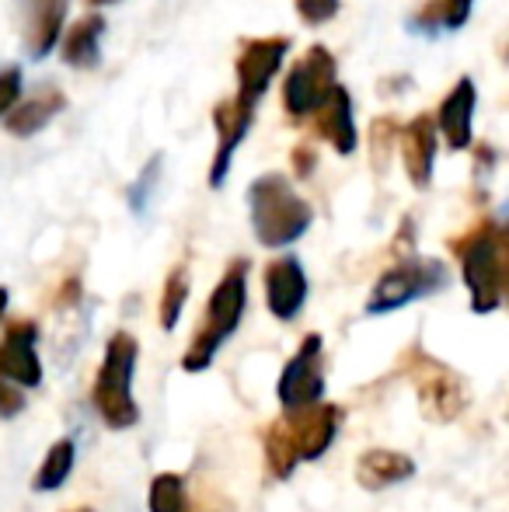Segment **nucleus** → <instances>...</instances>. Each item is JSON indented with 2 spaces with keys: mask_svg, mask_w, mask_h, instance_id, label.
<instances>
[{
  "mask_svg": "<svg viewBox=\"0 0 509 512\" xmlns=\"http://www.w3.org/2000/svg\"><path fill=\"white\" fill-rule=\"evenodd\" d=\"M346 411L339 405H311L300 411H283L276 422H269L265 429V464H269L272 478L286 481L300 464L307 460H321L332 450L335 436L342 429Z\"/></svg>",
  "mask_w": 509,
  "mask_h": 512,
  "instance_id": "nucleus-1",
  "label": "nucleus"
},
{
  "mask_svg": "<svg viewBox=\"0 0 509 512\" xmlns=\"http://www.w3.org/2000/svg\"><path fill=\"white\" fill-rule=\"evenodd\" d=\"M461 258V276L475 314H492L506 300V230L496 220H478L468 234L450 241Z\"/></svg>",
  "mask_w": 509,
  "mask_h": 512,
  "instance_id": "nucleus-2",
  "label": "nucleus"
},
{
  "mask_svg": "<svg viewBox=\"0 0 509 512\" xmlns=\"http://www.w3.org/2000/svg\"><path fill=\"white\" fill-rule=\"evenodd\" d=\"M248 213H252L255 241L262 248H286L300 241L314 223L311 203L279 171H269L248 185Z\"/></svg>",
  "mask_w": 509,
  "mask_h": 512,
  "instance_id": "nucleus-3",
  "label": "nucleus"
},
{
  "mask_svg": "<svg viewBox=\"0 0 509 512\" xmlns=\"http://www.w3.org/2000/svg\"><path fill=\"white\" fill-rule=\"evenodd\" d=\"M245 307H248V262L238 258V262L227 265L220 283L213 286L210 304H206V317L199 321L196 335H192L189 349H185V356H182L185 373L210 370L220 345L238 331L241 317H245Z\"/></svg>",
  "mask_w": 509,
  "mask_h": 512,
  "instance_id": "nucleus-4",
  "label": "nucleus"
},
{
  "mask_svg": "<svg viewBox=\"0 0 509 512\" xmlns=\"http://www.w3.org/2000/svg\"><path fill=\"white\" fill-rule=\"evenodd\" d=\"M136 356H140V345L129 331H116L105 345L102 370L91 387V405L109 429H133L140 422V405L133 398Z\"/></svg>",
  "mask_w": 509,
  "mask_h": 512,
  "instance_id": "nucleus-5",
  "label": "nucleus"
},
{
  "mask_svg": "<svg viewBox=\"0 0 509 512\" xmlns=\"http://www.w3.org/2000/svg\"><path fill=\"white\" fill-rule=\"evenodd\" d=\"M401 370L412 380L415 394H419V408L429 422L447 425L464 415V408H468V384L450 366H443L440 359L422 352L419 345H412L401 356Z\"/></svg>",
  "mask_w": 509,
  "mask_h": 512,
  "instance_id": "nucleus-6",
  "label": "nucleus"
},
{
  "mask_svg": "<svg viewBox=\"0 0 509 512\" xmlns=\"http://www.w3.org/2000/svg\"><path fill=\"white\" fill-rule=\"evenodd\" d=\"M450 272L440 258H419V255H408L401 258L398 265L384 272L377 279V286L370 290V300H367V314L370 317H381V314H391L398 307H408L422 297H433L447 286Z\"/></svg>",
  "mask_w": 509,
  "mask_h": 512,
  "instance_id": "nucleus-7",
  "label": "nucleus"
},
{
  "mask_svg": "<svg viewBox=\"0 0 509 512\" xmlns=\"http://www.w3.org/2000/svg\"><path fill=\"white\" fill-rule=\"evenodd\" d=\"M335 84H339V63H335V56L325 46L307 49L283 77V112L293 122L311 119Z\"/></svg>",
  "mask_w": 509,
  "mask_h": 512,
  "instance_id": "nucleus-8",
  "label": "nucleus"
},
{
  "mask_svg": "<svg viewBox=\"0 0 509 512\" xmlns=\"http://www.w3.org/2000/svg\"><path fill=\"white\" fill-rule=\"evenodd\" d=\"M321 342L325 338L318 331L304 335L300 349L286 359L283 373H279L276 398L283 411H300L325 401V370H321Z\"/></svg>",
  "mask_w": 509,
  "mask_h": 512,
  "instance_id": "nucleus-9",
  "label": "nucleus"
},
{
  "mask_svg": "<svg viewBox=\"0 0 509 512\" xmlns=\"http://www.w3.org/2000/svg\"><path fill=\"white\" fill-rule=\"evenodd\" d=\"M286 53H290V39L286 35H262V39H241V53L234 63L238 74V95L234 102L245 108H258L262 95L269 91L272 77L279 74Z\"/></svg>",
  "mask_w": 509,
  "mask_h": 512,
  "instance_id": "nucleus-10",
  "label": "nucleus"
},
{
  "mask_svg": "<svg viewBox=\"0 0 509 512\" xmlns=\"http://www.w3.org/2000/svg\"><path fill=\"white\" fill-rule=\"evenodd\" d=\"M35 349H39V324L28 317L7 321L0 338V380L18 391H35L42 384V363Z\"/></svg>",
  "mask_w": 509,
  "mask_h": 512,
  "instance_id": "nucleus-11",
  "label": "nucleus"
},
{
  "mask_svg": "<svg viewBox=\"0 0 509 512\" xmlns=\"http://www.w3.org/2000/svg\"><path fill=\"white\" fill-rule=\"evenodd\" d=\"M307 293H311V283H307L300 258L286 255L265 265V304L276 321H297L307 304Z\"/></svg>",
  "mask_w": 509,
  "mask_h": 512,
  "instance_id": "nucleus-12",
  "label": "nucleus"
},
{
  "mask_svg": "<svg viewBox=\"0 0 509 512\" xmlns=\"http://www.w3.org/2000/svg\"><path fill=\"white\" fill-rule=\"evenodd\" d=\"M398 143H401V164H405V175L415 189H429L433 182V164H436V122L429 112H419L415 119H408L398 129Z\"/></svg>",
  "mask_w": 509,
  "mask_h": 512,
  "instance_id": "nucleus-13",
  "label": "nucleus"
},
{
  "mask_svg": "<svg viewBox=\"0 0 509 512\" xmlns=\"http://www.w3.org/2000/svg\"><path fill=\"white\" fill-rule=\"evenodd\" d=\"M252 122H255V108H245L241 102H234V98H224V102L213 108V126H217V154H213V168H210L213 189H220L227 182L234 150L241 147Z\"/></svg>",
  "mask_w": 509,
  "mask_h": 512,
  "instance_id": "nucleus-14",
  "label": "nucleus"
},
{
  "mask_svg": "<svg viewBox=\"0 0 509 512\" xmlns=\"http://www.w3.org/2000/svg\"><path fill=\"white\" fill-rule=\"evenodd\" d=\"M307 122H311L314 136H321V140L342 157L353 154L356 143H360V136H356V119H353V98H349V91L342 88V84H335V88L328 91V98L318 105V112Z\"/></svg>",
  "mask_w": 509,
  "mask_h": 512,
  "instance_id": "nucleus-15",
  "label": "nucleus"
},
{
  "mask_svg": "<svg viewBox=\"0 0 509 512\" xmlns=\"http://www.w3.org/2000/svg\"><path fill=\"white\" fill-rule=\"evenodd\" d=\"M475 105H478V91L471 77L450 88V95L443 98L440 115H436V133H443L450 150H468L471 147V122H475Z\"/></svg>",
  "mask_w": 509,
  "mask_h": 512,
  "instance_id": "nucleus-16",
  "label": "nucleus"
},
{
  "mask_svg": "<svg viewBox=\"0 0 509 512\" xmlns=\"http://www.w3.org/2000/svg\"><path fill=\"white\" fill-rule=\"evenodd\" d=\"M63 108H67V95H63L60 88H42V91H35L32 98H25V102L18 98L11 112L4 115V126L11 136H35V133H42Z\"/></svg>",
  "mask_w": 509,
  "mask_h": 512,
  "instance_id": "nucleus-17",
  "label": "nucleus"
},
{
  "mask_svg": "<svg viewBox=\"0 0 509 512\" xmlns=\"http://www.w3.org/2000/svg\"><path fill=\"white\" fill-rule=\"evenodd\" d=\"M408 478H415V460L401 450H367L356 460V481L370 492L401 485Z\"/></svg>",
  "mask_w": 509,
  "mask_h": 512,
  "instance_id": "nucleus-18",
  "label": "nucleus"
},
{
  "mask_svg": "<svg viewBox=\"0 0 509 512\" xmlns=\"http://www.w3.org/2000/svg\"><path fill=\"white\" fill-rule=\"evenodd\" d=\"M102 35H105L102 14H88V18L74 21L60 42L63 63L74 70H95L102 63Z\"/></svg>",
  "mask_w": 509,
  "mask_h": 512,
  "instance_id": "nucleus-19",
  "label": "nucleus"
},
{
  "mask_svg": "<svg viewBox=\"0 0 509 512\" xmlns=\"http://www.w3.org/2000/svg\"><path fill=\"white\" fill-rule=\"evenodd\" d=\"M63 18H67V0H32L25 25V49L32 60L49 56L63 35Z\"/></svg>",
  "mask_w": 509,
  "mask_h": 512,
  "instance_id": "nucleus-20",
  "label": "nucleus"
},
{
  "mask_svg": "<svg viewBox=\"0 0 509 512\" xmlns=\"http://www.w3.org/2000/svg\"><path fill=\"white\" fill-rule=\"evenodd\" d=\"M471 7H475V0H422V7L408 21L415 32H433V28L457 32L471 18Z\"/></svg>",
  "mask_w": 509,
  "mask_h": 512,
  "instance_id": "nucleus-21",
  "label": "nucleus"
},
{
  "mask_svg": "<svg viewBox=\"0 0 509 512\" xmlns=\"http://www.w3.org/2000/svg\"><path fill=\"white\" fill-rule=\"evenodd\" d=\"M74 460H77L74 439H70V436L56 439V443L46 450V460H42V467L35 471L32 488H35V492H56V488H60L63 481L70 478V471H74Z\"/></svg>",
  "mask_w": 509,
  "mask_h": 512,
  "instance_id": "nucleus-22",
  "label": "nucleus"
},
{
  "mask_svg": "<svg viewBox=\"0 0 509 512\" xmlns=\"http://www.w3.org/2000/svg\"><path fill=\"white\" fill-rule=\"evenodd\" d=\"M185 300H189V265H175V269L168 272V279H164L161 307H157L164 331H175L178 317H182V310H185Z\"/></svg>",
  "mask_w": 509,
  "mask_h": 512,
  "instance_id": "nucleus-23",
  "label": "nucleus"
},
{
  "mask_svg": "<svg viewBox=\"0 0 509 512\" xmlns=\"http://www.w3.org/2000/svg\"><path fill=\"white\" fill-rule=\"evenodd\" d=\"M150 512H189V492H185V478L182 474H157L150 481Z\"/></svg>",
  "mask_w": 509,
  "mask_h": 512,
  "instance_id": "nucleus-24",
  "label": "nucleus"
},
{
  "mask_svg": "<svg viewBox=\"0 0 509 512\" xmlns=\"http://www.w3.org/2000/svg\"><path fill=\"white\" fill-rule=\"evenodd\" d=\"M398 129V119H391V115H381V119L370 122V157H374L377 171H384L391 147H398Z\"/></svg>",
  "mask_w": 509,
  "mask_h": 512,
  "instance_id": "nucleus-25",
  "label": "nucleus"
},
{
  "mask_svg": "<svg viewBox=\"0 0 509 512\" xmlns=\"http://www.w3.org/2000/svg\"><path fill=\"white\" fill-rule=\"evenodd\" d=\"M342 0H297V14L307 25H328L339 14Z\"/></svg>",
  "mask_w": 509,
  "mask_h": 512,
  "instance_id": "nucleus-26",
  "label": "nucleus"
},
{
  "mask_svg": "<svg viewBox=\"0 0 509 512\" xmlns=\"http://www.w3.org/2000/svg\"><path fill=\"white\" fill-rule=\"evenodd\" d=\"M21 98V67H4L0 70V119L14 108Z\"/></svg>",
  "mask_w": 509,
  "mask_h": 512,
  "instance_id": "nucleus-27",
  "label": "nucleus"
},
{
  "mask_svg": "<svg viewBox=\"0 0 509 512\" xmlns=\"http://www.w3.org/2000/svg\"><path fill=\"white\" fill-rule=\"evenodd\" d=\"M290 157H293V175L297 178H311L314 168H318V154H314L311 143H297Z\"/></svg>",
  "mask_w": 509,
  "mask_h": 512,
  "instance_id": "nucleus-28",
  "label": "nucleus"
},
{
  "mask_svg": "<svg viewBox=\"0 0 509 512\" xmlns=\"http://www.w3.org/2000/svg\"><path fill=\"white\" fill-rule=\"evenodd\" d=\"M25 405H28V401L21 398L18 387H11V384H4V380H0V418L21 415V411H25Z\"/></svg>",
  "mask_w": 509,
  "mask_h": 512,
  "instance_id": "nucleus-29",
  "label": "nucleus"
},
{
  "mask_svg": "<svg viewBox=\"0 0 509 512\" xmlns=\"http://www.w3.org/2000/svg\"><path fill=\"white\" fill-rule=\"evenodd\" d=\"M7 304H11V293L0 286V321H4V314H7Z\"/></svg>",
  "mask_w": 509,
  "mask_h": 512,
  "instance_id": "nucleus-30",
  "label": "nucleus"
},
{
  "mask_svg": "<svg viewBox=\"0 0 509 512\" xmlns=\"http://www.w3.org/2000/svg\"><path fill=\"white\" fill-rule=\"evenodd\" d=\"M88 4H95V7H109V4H119V0H88Z\"/></svg>",
  "mask_w": 509,
  "mask_h": 512,
  "instance_id": "nucleus-31",
  "label": "nucleus"
},
{
  "mask_svg": "<svg viewBox=\"0 0 509 512\" xmlns=\"http://www.w3.org/2000/svg\"><path fill=\"white\" fill-rule=\"evenodd\" d=\"M67 512H98V509H91V506H74V509H67Z\"/></svg>",
  "mask_w": 509,
  "mask_h": 512,
  "instance_id": "nucleus-32",
  "label": "nucleus"
}]
</instances>
